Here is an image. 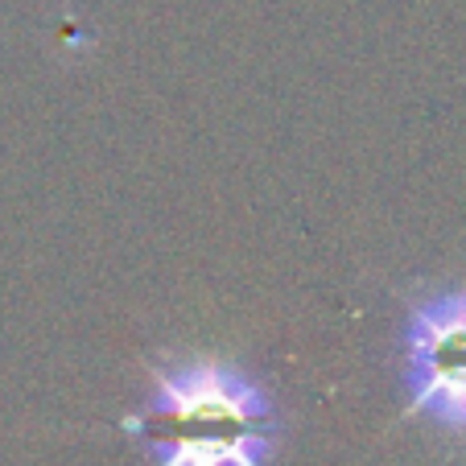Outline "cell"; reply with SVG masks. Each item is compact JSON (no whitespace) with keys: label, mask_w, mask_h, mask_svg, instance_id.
Returning <instances> with one entry per match:
<instances>
[{"label":"cell","mask_w":466,"mask_h":466,"mask_svg":"<svg viewBox=\"0 0 466 466\" xmlns=\"http://www.w3.org/2000/svg\"><path fill=\"white\" fill-rule=\"evenodd\" d=\"M405 417H430L446 433H466V289L413 301L405 322Z\"/></svg>","instance_id":"2"},{"label":"cell","mask_w":466,"mask_h":466,"mask_svg":"<svg viewBox=\"0 0 466 466\" xmlns=\"http://www.w3.org/2000/svg\"><path fill=\"white\" fill-rule=\"evenodd\" d=\"M124 430L157 466H268L277 446L268 396L219 360L157 368L153 396Z\"/></svg>","instance_id":"1"}]
</instances>
